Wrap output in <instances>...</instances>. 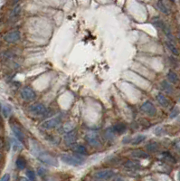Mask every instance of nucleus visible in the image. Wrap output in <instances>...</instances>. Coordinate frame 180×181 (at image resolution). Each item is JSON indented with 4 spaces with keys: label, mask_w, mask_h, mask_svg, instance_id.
<instances>
[{
    "label": "nucleus",
    "mask_w": 180,
    "mask_h": 181,
    "mask_svg": "<svg viewBox=\"0 0 180 181\" xmlns=\"http://www.w3.org/2000/svg\"><path fill=\"white\" fill-rule=\"evenodd\" d=\"M130 155L134 158H148L149 157V154L141 150H136L132 151Z\"/></svg>",
    "instance_id": "ddd939ff"
},
{
    "label": "nucleus",
    "mask_w": 180,
    "mask_h": 181,
    "mask_svg": "<svg viewBox=\"0 0 180 181\" xmlns=\"http://www.w3.org/2000/svg\"><path fill=\"white\" fill-rule=\"evenodd\" d=\"M1 157H2V154L0 153V159H1Z\"/></svg>",
    "instance_id": "72a5a7b5"
},
{
    "label": "nucleus",
    "mask_w": 180,
    "mask_h": 181,
    "mask_svg": "<svg viewBox=\"0 0 180 181\" xmlns=\"http://www.w3.org/2000/svg\"><path fill=\"white\" fill-rule=\"evenodd\" d=\"M10 180V175L9 174H5L2 178L0 181H9Z\"/></svg>",
    "instance_id": "7c9ffc66"
},
{
    "label": "nucleus",
    "mask_w": 180,
    "mask_h": 181,
    "mask_svg": "<svg viewBox=\"0 0 180 181\" xmlns=\"http://www.w3.org/2000/svg\"><path fill=\"white\" fill-rule=\"evenodd\" d=\"M179 101H180V97H179Z\"/></svg>",
    "instance_id": "e433bc0d"
},
{
    "label": "nucleus",
    "mask_w": 180,
    "mask_h": 181,
    "mask_svg": "<svg viewBox=\"0 0 180 181\" xmlns=\"http://www.w3.org/2000/svg\"><path fill=\"white\" fill-rule=\"evenodd\" d=\"M21 96L26 101H31V100H34L35 98L36 94H35L34 91L32 88H30V87H25L21 91Z\"/></svg>",
    "instance_id": "1a4fd4ad"
},
{
    "label": "nucleus",
    "mask_w": 180,
    "mask_h": 181,
    "mask_svg": "<svg viewBox=\"0 0 180 181\" xmlns=\"http://www.w3.org/2000/svg\"><path fill=\"white\" fill-rule=\"evenodd\" d=\"M140 108H141V110L144 113H146V114H148L149 116H155L156 113H157V109H156L155 105L152 103H150V102L144 103L141 105Z\"/></svg>",
    "instance_id": "423d86ee"
},
{
    "label": "nucleus",
    "mask_w": 180,
    "mask_h": 181,
    "mask_svg": "<svg viewBox=\"0 0 180 181\" xmlns=\"http://www.w3.org/2000/svg\"><path fill=\"white\" fill-rule=\"evenodd\" d=\"M43 172H45V169H43V168H39V169H38V174H39L40 176H42V175L44 174Z\"/></svg>",
    "instance_id": "2f4dec72"
},
{
    "label": "nucleus",
    "mask_w": 180,
    "mask_h": 181,
    "mask_svg": "<svg viewBox=\"0 0 180 181\" xmlns=\"http://www.w3.org/2000/svg\"><path fill=\"white\" fill-rule=\"evenodd\" d=\"M167 79L170 82L172 83H178V76L177 75V74L173 71H169L168 74H167Z\"/></svg>",
    "instance_id": "4be33fe9"
},
{
    "label": "nucleus",
    "mask_w": 180,
    "mask_h": 181,
    "mask_svg": "<svg viewBox=\"0 0 180 181\" xmlns=\"http://www.w3.org/2000/svg\"><path fill=\"white\" fill-rule=\"evenodd\" d=\"M2 111H3V114L5 117H8L12 111V109L9 105H5L3 108H2Z\"/></svg>",
    "instance_id": "a878e982"
},
{
    "label": "nucleus",
    "mask_w": 180,
    "mask_h": 181,
    "mask_svg": "<svg viewBox=\"0 0 180 181\" xmlns=\"http://www.w3.org/2000/svg\"><path fill=\"white\" fill-rule=\"evenodd\" d=\"M61 123V120L59 118H53V119H50L45 122L42 123L41 127L45 129H52L58 127Z\"/></svg>",
    "instance_id": "0eeeda50"
},
{
    "label": "nucleus",
    "mask_w": 180,
    "mask_h": 181,
    "mask_svg": "<svg viewBox=\"0 0 180 181\" xmlns=\"http://www.w3.org/2000/svg\"><path fill=\"white\" fill-rule=\"evenodd\" d=\"M114 171L111 169H103L101 171H98L94 174V177L99 179H110L114 176Z\"/></svg>",
    "instance_id": "6e6552de"
},
{
    "label": "nucleus",
    "mask_w": 180,
    "mask_h": 181,
    "mask_svg": "<svg viewBox=\"0 0 180 181\" xmlns=\"http://www.w3.org/2000/svg\"><path fill=\"white\" fill-rule=\"evenodd\" d=\"M179 179H180V173H179Z\"/></svg>",
    "instance_id": "c9c22d12"
},
{
    "label": "nucleus",
    "mask_w": 180,
    "mask_h": 181,
    "mask_svg": "<svg viewBox=\"0 0 180 181\" xmlns=\"http://www.w3.org/2000/svg\"><path fill=\"white\" fill-rule=\"evenodd\" d=\"M161 85H162V87H163V89L166 91V92H173V88H172V86L167 82V81H162V83H161Z\"/></svg>",
    "instance_id": "393cba45"
},
{
    "label": "nucleus",
    "mask_w": 180,
    "mask_h": 181,
    "mask_svg": "<svg viewBox=\"0 0 180 181\" xmlns=\"http://www.w3.org/2000/svg\"><path fill=\"white\" fill-rule=\"evenodd\" d=\"M20 37H21L20 32L17 30H15V31L6 33L4 36V40L7 43H16L20 39Z\"/></svg>",
    "instance_id": "39448f33"
},
{
    "label": "nucleus",
    "mask_w": 180,
    "mask_h": 181,
    "mask_svg": "<svg viewBox=\"0 0 180 181\" xmlns=\"http://www.w3.org/2000/svg\"><path fill=\"white\" fill-rule=\"evenodd\" d=\"M26 175H27V178L30 181H35L36 176H35V173L33 170H28L26 172Z\"/></svg>",
    "instance_id": "bb28decb"
},
{
    "label": "nucleus",
    "mask_w": 180,
    "mask_h": 181,
    "mask_svg": "<svg viewBox=\"0 0 180 181\" xmlns=\"http://www.w3.org/2000/svg\"><path fill=\"white\" fill-rule=\"evenodd\" d=\"M20 181H30L29 179H26V178H22L21 179H20Z\"/></svg>",
    "instance_id": "473e14b6"
},
{
    "label": "nucleus",
    "mask_w": 180,
    "mask_h": 181,
    "mask_svg": "<svg viewBox=\"0 0 180 181\" xmlns=\"http://www.w3.org/2000/svg\"><path fill=\"white\" fill-rule=\"evenodd\" d=\"M29 110L34 115H45L47 112V108L42 103H34L29 107Z\"/></svg>",
    "instance_id": "20e7f679"
},
{
    "label": "nucleus",
    "mask_w": 180,
    "mask_h": 181,
    "mask_svg": "<svg viewBox=\"0 0 180 181\" xmlns=\"http://www.w3.org/2000/svg\"><path fill=\"white\" fill-rule=\"evenodd\" d=\"M146 139V136L145 135H138L137 137H135L132 140H130L131 141V143L133 144V145H138V144H139V143H141L142 141H144Z\"/></svg>",
    "instance_id": "b1692460"
},
{
    "label": "nucleus",
    "mask_w": 180,
    "mask_h": 181,
    "mask_svg": "<svg viewBox=\"0 0 180 181\" xmlns=\"http://www.w3.org/2000/svg\"><path fill=\"white\" fill-rule=\"evenodd\" d=\"M160 28H161V30L164 32V34H166V36L167 37L168 41L174 42V36H173V34H172V32H171V29L169 28V26H167V24H165L164 22H162Z\"/></svg>",
    "instance_id": "9b49d317"
},
{
    "label": "nucleus",
    "mask_w": 180,
    "mask_h": 181,
    "mask_svg": "<svg viewBox=\"0 0 180 181\" xmlns=\"http://www.w3.org/2000/svg\"><path fill=\"white\" fill-rule=\"evenodd\" d=\"M16 165L17 167V168L19 169H24L26 167V160L24 157H18L16 161Z\"/></svg>",
    "instance_id": "aec40b11"
},
{
    "label": "nucleus",
    "mask_w": 180,
    "mask_h": 181,
    "mask_svg": "<svg viewBox=\"0 0 180 181\" xmlns=\"http://www.w3.org/2000/svg\"><path fill=\"white\" fill-rule=\"evenodd\" d=\"M114 131H113V129H107V131H106V137L108 138V139H113V137H114Z\"/></svg>",
    "instance_id": "c85d7f7f"
},
{
    "label": "nucleus",
    "mask_w": 180,
    "mask_h": 181,
    "mask_svg": "<svg viewBox=\"0 0 180 181\" xmlns=\"http://www.w3.org/2000/svg\"><path fill=\"white\" fill-rule=\"evenodd\" d=\"M61 160L71 166H81L84 163L85 158L78 154H62Z\"/></svg>",
    "instance_id": "f03ea898"
},
{
    "label": "nucleus",
    "mask_w": 180,
    "mask_h": 181,
    "mask_svg": "<svg viewBox=\"0 0 180 181\" xmlns=\"http://www.w3.org/2000/svg\"><path fill=\"white\" fill-rule=\"evenodd\" d=\"M20 14H21V6L19 5H15L14 9L12 10V12L10 14V18L15 20V19H16L20 16Z\"/></svg>",
    "instance_id": "a211bd4d"
},
{
    "label": "nucleus",
    "mask_w": 180,
    "mask_h": 181,
    "mask_svg": "<svg viewBox=\"0 0 180 181\" xmlns=\"http://www.w3.org/2000/svg\"><path fill=\"white\" fill-rule=\"evenodd\" d=\"M166 45H167V48L171 51V52H172L174 55L178 56V55L179 54V52H178V48L176 47V45H174V43H173V42H171V41H168V40H167V41L166 42Z\"/></svg>",
    "instance_id": "6ab92c4d"
},
{
    "label": "nucleus",
    "mask_w": 180,
    "mask_h": 181,
    "mask_svg": "<svg viewBox=\"0 0 180 181\" xmlns=\"http://www.w3.org/2000/svg\"><path fill=\"white\" fill-rule=\"evenodd\" d=\"M74 150L78 155H86L87 154V149L83 145H75L74 147Z\"/></svg>",
    "instance_id": "412c9836"
},
{
    "label": "nucleus",
    "mask_w": 180,
    "mask_h": 181,
    "mask_svg": "<svg viewBox=\"0 0 180 181\" xmlns=\"http://www.w3.org/2000/svg\"><path fill=\"white\" fill-rule=\"evenodd\" d=\"M35 157L44 164L52 166V167H57L58 166V160L57 158L53 155H52L50 153H48L45 150H41L39 151V150L36 149V153H34Z\"/></svg>",
    "instance_id": "f257e3e1"
},
{
    "label": "nucleus",
    "mask_w": 180,
    "mask_h": 181,
    "mask_svg": "<svg viewBox=\"0 0 180 181\" xmlns=\"http://www.w3.org/2000/svg\"><path fill=\"white\" fill-rule=\"evenodd\" d=\"M157 103L160 104L161 106H163V107H167L168 106V100L166 98V96L165 95H163L162 93H158L157 95Z\"/></svg>",
    "instance_id": "f3484780"
},
{
    "label": "nucleus",
    "mask_w": 180,
    "mask_h": 181,
    "mask_svg": "<svg viewBox=\"0 0 180 181\" xmlns=\"http://www.w3.org/2000/svg\"><path fill=\"white\" fill-rule=\"evenodd\" d=\"M76 139V133L74 131H71L64 136V141L67 145L74 144Z\"/></svg>",
    "instance_id": "f8f14e48"
},
{
    "label": "nucleus",
    "mask_w": 180,
    "mask_h": 181,
    "mask_svg": "<svg viewBox=\"0 0 180 181\" xmlns=\"http://www.w3.org/2000/svg\"><path fill=\"white\" fill-rule=\"evenodd\" d=\"M11 129L13 133L15 134L16 138L20 141V142H25V139H26V135L24 134L23 130L21 129V128L16 124H11Z\"/></svg>",
    "instance_id": "9d476101"
},
{
    "label": "nucleus",
    "mask_w": 180,
    "mask_h": 181,
    "mask_svg": "<svg viewBox=\"0 0 180 181\" xmlns=\"http://www.w3.org/2000/svg\"><path fill=\"white\" fill-rule=\"evenodd\" d=\"M124 167L127 168H131V169H135V168H139L140 167V163L138 160H127L124 163Z\"/></svg>",
    "instance_id": "4468645a"
},
{
    "label": "nucleus",
    "mask_w": 180,
    "mask_h": 181,
    "mask_svg": "<svg viewBox=\"0 0 180 181\" xmlns=\"http://www.w3.org/2000/svg\"><path fill=\"white\" fill-rule=\"evenodd\" d=\"M126 129H127L126 125H125L124 123H121V122L115 124V125L113 126V128H112L113 131H114L115 133H118V134H122V133H124V132L126 131Z\"/></svg>",
    "instance_id": "dca6fc26"
},
{
    "label": "nucleus",
    "mask_w": 180,
    "mask_h": 181,
    "mask_svg": "<svg viewBox=\"0 0 180 181\" xmlns=\"http://www.w3.org/2000/svg\"><path fill=\"white\" fill-rule=\"evenodd\" d=\"M157 6L158 10H159L160 12H162L163 14H165V15H169L170 10H169V8L165 5V2H163V1H157Z\"/></svg>",
    "instance_id": "2eb2a0df"
},
{
    "label": "nucleus",
    "mask_w": 180,
    "mask_h": 181,
    "mask_svg": "<svg viewBox=\"0 0 180 181\" xmlns=\"http://www.w3.org/2000/svg\"><path fill=\"white\" fill-rule=\"evenodd\" d=\"M2 122V120H1V117H0V123Z\"/></svg>",
    "instance_id": "f704fd0d"
},
{
    "label": "nucleus",
    "mask_w": 180,
    "mask_h": 181,
    "mask_svg": "<svg viewBox=\"0 0 180 181\" xmlns=\"http://www.w3.org/2000/svg\"><path fill=\"white\" fill-rule=\"evenodd\" d=\"M146 149H147V150L148 151H149V152H156V151H157V150H158V144L157 143V142H149V144H147V146H146Z\"/></svg>",
    "instance_id": "5701e85b"
},
{
    "label": "nucleus",
    "mask_w": 180,
    "mask_h": 181,
    "mask_svg": "<svg viewBox=\"0 0 180 181\" xmlns=\"http://www.w3.org/2000/svg\"><path fill=\"white\" fill-rule=\"evenodd\" d=\"M86 140L90 143L91 146L95 147V148H99L101 147V140L99 139V135L94 132V131H90L89 133H87L86 135Z\"/></svg>",
    "instance_id": "7ed1b4c3"
},
{
    "label": "nucleus",
    "mask_w": 180,
    "mask_h": 181,
    "mask_svg": "<svg viewBox=\"0 0 180 181\" xmlns=\"http://www.w3.org/2000/svg\"><path fill=\"white\" fill-rule=\"evenodd\" d=\"M178 113H179V109H178V107H176V108L171 111V113H170V118L173 119V118L177 117V116L178 115Z\"/></svg>",
    "instance_id": "c756f323"
},
{
    "label": "nucleus",
    "mask_w": 180,
    "mask_h": 181,
    "mask_svg": "<svg viewBox=\"0 0 180 181\" xmlns=\"http://www.w3.org/2000/svg\"><path fill=\"white\" fill-rule=\"evenodd\" d=\"M13 147H14V150H16V151L22 149V145L18 141H16V139H13Z\"/></svg>",
    "instance_id": "cd10ccee"
}]
</instances>
